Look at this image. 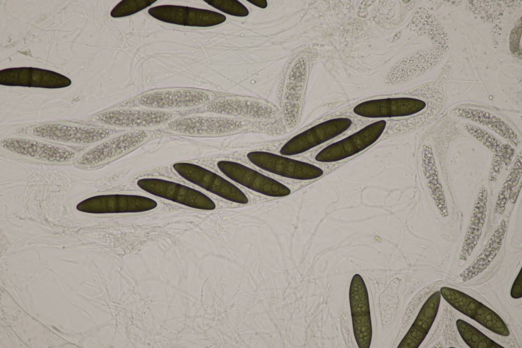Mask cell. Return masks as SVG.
I'll return each mask as SVG.
<instances>
[{
	"label": "cell",
	"mask_w": 522,
	"mask_h": 348,
	"mask_svg": "<svg viewBox=\"0 0 522 348\" xmlns=\"http://www.w3.org/2000/svg\"><path fill=\"white\" fill-rule=\"evenodd\" d=\"M4 149L15 155L51 163H67L76 159L74 151L39 140L13 137L1 140Z\"/></svg>",
	"instance_id": "obj_9"
},
{
	"label": "cell",
	"mask_w": 522,
	"mask_h": 348,
	"mask_svg": "<svg viewBox=\"0 0 522 348\" xmlns=\"http://www.w3.org/2000/svg\"><path fill=\"white\" fill-rule=\"evenodd\" d=\"M456 324L460 335L469 347L471 348L503 347L466 321L458 319Z\"/></svg>",
	"instance_id": "obj_22"
},
{
	"label": "cell",
	"mask_w": 522,
	"mask_h": 348,
	"mask_svg": "<svg viewBox=\"0 0 522 348\" xmlns=\"http://www.w3.org/2000/svg\"><path fill=\"white\" fill-rule=\"evenodd\" d=\"M157 206L155 201L146 196L116 194L89 197L79 203L76 209L95 214L136 213L151 210Z\"/></svg>",
	"instance_id": "obj_8"
},
{
	"label": "cell",
	"mask_w": 522,
	"mask_h": 348,
	"mask_svg": "<svg viewBox=\"0 0 522 348\" xmlns=\"http://www.w3.org/2000/svg\"><path fill=\"white\" fill-rule=\"evenodd\" d=\"M352 315L369 313L370 309L368 303L356 304L351 306Z\"/></svg>",
	"instance_id": "obj_31"
},
{
	"label": "cell",
	"mask_w": 522,
	"mask_h": 348,
	"mask_svg": "<svg viewBox=\"0 0 522 348\" xmlns=\"http://www.w3.org/2000/svg\"><path fill=\"white\" fill-rule=\"evenodd\" d=\"M70 79L55 71L33 67L10 68L0 70V84L43 88L70 86Z\"/></svg>",
	"instance_id": "obj_12"
},
{
	"label": "cell",
	"mask_w": 522,
	"mask_h": 348,
	"mask_svg": "<svg viewBox=\"0 0 522 348\" xmlns=\"http://www.w3.org/2000/svg\"><path fill=\"white\" fill-rule=\"evenodd\" d=\"M137 184L145 191L186 206L203 210H214L216 205L201 192L184 185L157 178H142Z\"/></svg>",
	"instance_id": "obj_6"
},
{
	"label": "cell",
	"mask_w": 522,
	"mask_h": 348,
	"mask_svg": "<svg viewBox=\"0 0 522 348\" xmlns=\"http://www.w3.org/2000/svg\"><path fill=\"white\" fill-rule=\"evenodd\" d=\"M386 127L385 120L371 123L352 134L326 146L316 154L315 159L320 162L332 163L352 157L376 142Z\"/></svg>",
	"instance_id": "obj_1"
},
{
	"label": "cell",
	"mask_w": 522,
	"mask_h": 348,
	"mask_svg": "<svg viewBox=\"0 0 522 348\" xmlns=\"http://www.w3.org/2000/svg\"><path fill=\"white\" fill-rule=\"evenodd\" d=\"M173 168L185 180L222 198L241 204L249 202L246 195L236 185L206 168L187 162L175 163Z\"/></svg>",
	"instance_id": "obj_3"
},
{
	"label": "cell",
	"mask_w": 522,
	"mask_h": 348,
	"mask_svg": "<svg viewBox=\"0 0 522 348\" xmlns=\"http://www.w3.org/2000/svg\"><path fill=\"white\" fill-rule=\"evenodd\" d=\"M247 159L257 167L294 180H311L321 177L324 170L312 164L275 153L261 151L248 152Z\"/></svg>",
	"instance_id": "obj_4"
},
{
	"label": "cell",
	"mask_w": 522,
	"mask_h": 348,
	"mask_svg": "<svg viewBox=\"0 0 522 348\" xmlns=\"http://www.w3.org/2000/svg\"><path fill=\"white\" fill-rule=\"evenodd\" d=\"M439 291L441 295L451 306L463 314L472 298L462 291L450 287H442Z\"/></svg>",
	"instance_id": "obj_26"
},
{
	"label": "cell",
	"mask_w": 522,
	"mask_h": 348,
	"mask_svg": "<svg viewBox=\"0 0 522 348\" xmlns=\"http://www.w3.org/2000/svg\"><path fill=\"white\" fill-rule=\"evenodd\" d=\"M212 98L210 94L199 90L182 89L148 92L137 98L144 107L158 109L187 108L196 107Z\"/></svg>",
	"instance_id": "obj_14"
},
{
	"label": "cell",
	"mask_w": 522,
	"mask_h": 348,
	"mask_svg": "<svg viewBox=\"0 0 522 348\" xmlns=\"http://www.w3.org/2000/svg\"><path fill=\"white\" fill-rule=\"evenodd\" d=\"M219 170L234 182L255 192L271 197L289 195L291 189L281 182L240 163L220 160Z\"/></svg>",
	"instance_id": "obj_7"
},
{
	"label": "cell",
	"mask_w": 522,
	"mask_h": 348,
	"mask_svg": "<svg viewBox=\"0 0 522 348\" xmlns=\"http://www.w3.org/2000/svg\"><path fill=\"white\" fill-rule=\"evenodd\" d=\"M521 155L520 153L498 193L494 206L495 213L502 214L505 211L508 201L521 179Z\"/></svg>",
	"instance_id": "obj_21"
},
{
	"label": "cell",
	"mask_w": 522,
	"mask_h": 348,
	"mask_svg": "<svg viewBox=\"0 0 522 348\" xmlns=\"http://www.w3.org/2000/svg\"><path fill=\"white\" fill-rule=\"evenodd\" d=\"M354 335L359 347H369L370 345L372 329L371 325H353Z\"/></svg>",
	"instance_id": "obj_29"
},
{
	"label": "cell",
	"mask_w": 522,
	"mask_h": 348,
	"mask_svg": "<svg viewBox=\"0 0 522 348\" xmlns=\"http://www.w3.org/2000/svg\"><path fill=\"white\" fill-rule=\"evenodd\" d=\"M156 0H126L119 3L111 11L110 15L114 18L129 16L151 6Z\"/></svg>",
	"instance_id": "obj_25"
},
{
	"label": "cell",
	"mask_w": 522,
	"mask_h": 348,
	"mask_svg": "<svg viewBox=\"0 0 522 348\" xmlns=\"http://www.w3.org/2000/svg\"><path fill=\"white\" fill-rule=\"evenodd\" d=\"M173 117L170 112L160 110L118 109L98 114V122L120 128H147L161 125Z\"/></svg>",
	"instance_id": "obj_15"
},
{
	"label": "cell",
	"mask_w": 522,
	"mask_h": 348,
	"mask_svg": "<svg viewBox=\"0 0 522 348\" xmlns=\"http://www.w3.org/2000/svg\"><path fill=\"white\" fill-rule=\"evenodd\" d=\"M522 278L520 271L511 287L510 295L513 299H519L522 296Z\"/></svg>",
	"instance_id": "obj_30"
},
{
	"label": "cell",
	"mask_w": 522,
	"mask_h": 348,
	"mask_svg": "<svg viewBox=\"0 0 522 348\" xmlns=\"http://www.w3.org/2000/svg\"><path fill=\"white\" fill-rule=\"evenodd\" d=\"M462 129L471 135L474 139L498 154H503L508 151L506 145L503 143L495 136L491 134L484 128L470 123H463Z\"/></svg>",
	"instance_id": "obj_24"
},
{
	"label": "cell",
	"mask_w": 522,
	"mask_h": 348,
	"mask_svg": "<svg viewBox=\"0 0 522 348\" xmlns=\"http://www.w3.org/2000/svg\"><path fill=\"white\" fill-rule=\"evenodd\" d=\"M353 325H360L371 322L370 313L355 315L352 317Z\"/></svg>",
	"instance_id": "obj_32"
},
{
	"label": "cell",
	"mask_w": 522,
	"mask_h": 348,
	"mask_svg": "<svg viewBox=\"0 0 522 348\" xmlns=\"http://www.w3.org/2000/svg\"><path fill=\"white\" fill-rule=\"evenodd\" d=\"M204 2L215 8L230 15L245 17L249 13L248 9L238 1L211 0Z\"/></svg>",
	"instance_id": "obj_27"
},
{
	"label": "cell",
	"mask_w": 522,
	"mask_h": 348,
	"mask_svg": "<svg viewBox=\"0 0 522 348\" xmlns=\"http://www.w3.org/2000/svg\"><path fill=\"white\" fill-rule=\"evenodd\" d=\"M248 2L260 8H266L268 3L266 0H248Z\"/></svg>",
	"instance_id": "obj_33"
},
{
	"label": "cell",
	"mask_w": 522,
	"mask_h": 348,
	"mask_svg": "<svg viewBox=\"0 0 522 348\" xmlns=\"http://www.w3.org/2000/svg\"><path fill=\"white\" fill-rule=\"evenodd\" d=\"M149 131L139 130L126 132L96 145L84 153L77 161L82 166L99 164L141 143L149 136Z\"/></svg>",
	"instance_id": "obj_13"
},
{
	"label": "cell",
	"mask_w": 522,
	"mask_h": 348,
	"mask_svg": "<svg viewBox=\"0 0 522 348\" xmlns=\"http://www.w3.org/2000/svg\"><path fill=\"white\" fill-rule=\"evenodd\" d=\"M440 291L431 294L422 307L406 336L411 338L419 347L428 334L436 317L440 302Z\"/></svg>",
	"instance_id": "obj_20"
},
{
	"label": "cell",
	"mask_w": 522,
	"mask_h": 348,
	"mask_svg": "<svg viewBox=\"0 0 522 348\" xmlns=\"http://www.w3.org/2000/svg\"><path fill=\"white\" fill-rule=\"evenodd\" d=\"M487 202V190L483 185L479 189L474 206L459 254L460 260L466 261L479 241L485 222Z\"/></svg>",
	"instance_id": "obj_16"
},
{
	"label": "cell",
	"mask_w": 522,
	"mask_h": 348,
	"mask_svg": "<svg viewBox=\"0 0 522 348\" xmlns=\"http://www.w3.org/2000/svg\"><path fill=\"white\" fill-rule=\"evenodd\" d=\"M352 125V119L345 117L324 121L290 138L281 146L279 153L285 156L303 153L342 134Z\"/></svg>",
	"instance_id": "obj_2"
},
{
	"label": "cell",
	"mask_w": 522,
	"mask_h": 348,
	"mask_svg": "<svg viewBox=\"0 0 522 348\" xmlns=\"http://www.w3.org/2000/svg\"><path fill=\"white\" fill-rule=\"evenodd\" d=\"M166 127L171 131L184 134L214 135L226 132V120L211 116H189L173 119Z\"/></svg>",
	"instance_id": "obj_17"
},
{
	"label": "cell",
	"mask_w": 522,
	"mask_h": 348,
	"mask_svg": "<svg viewBox=\"0 0 522 348\" xmlns=\"http://www.w3.org/2000/svg\"><path fill=\"white\" fill-rule=\"evenodd\" d=\"M423 173L429 192L442 217L449 215L445 191L439 178L431 146L423 145L422 153Z\"/></svg>",
	"instance_id": "obj_19"
},
{
	"label": "cell",
	"mask_w": 522,
	"mask_h": 348,
	"mask_svg": "<svg viewBox=\"0 0 522 348\" xmlns=\"http://www.w3.org/2000/svg\"><path fill=\"white\" fill-rule=\"evenodd\" d=\"M30 134L38 138L73 145L98 143L113 135L115 131L61 123H47L33 127Z\"/></svg>",
	"instance_id": "obj_5"
},
{
	"label": "cell",
	"mask_w": 522,
	"mask_h": 348,
	"mask_svg": "<svg viewBox=\"0 0 522 348\" xmlns=\"http://www.w3.org/2000/svg\"><path fill=\"white\" fill-rule=\"evenodd\" d=\"M507 221L505 219L500 221L481 253L460 274L459 277L463 282H466L478 276L492 261L502 244L507 230Z\"/></svg>",
	"instance_id": "obj_18"
},
{
	"label": "cell",
	"mask_w": 522,
	"mask_h": 348,
	"mask_svg": "<svg viewBox=\"0 0 522 348\" xmlns=\"http://www.w3.org/2000/svg\"><path fill=\"white\" fill-rule=\"evenodd\" d=\"M471 318L497 334L503 336L510 335L508 328L502 318L481 302H479Z\"/></svg>",
	"instance_id": "obj_23"
},
{
	"label": "cell",
	"mask_w": 522,
	"mask_h": 348,
	"mask_svg": "<svg viewBox=\"0 0 522 348\" xmlns=\"http://www.w3.org/2000/svg\"><path fill=\"white\" fill-rule=\"evenodd\" d=\"M148 13L160 21L188 27H212L224 22L226 19L224 15L215 11L171 5L150 8Z\"/></svg>",
	"instance_id": "obj_10"
},
{
	"label": "cell",
	"mask_w": 522,
	"mask_h": 348,
	"mask_svg": "<svg viewBox=\"0 0 522 348\" xmlns=\"http://www.w3.org/2000/svg\"><path fill=\"white\" fill-rule=\"evenodd\" d=\"M349 295L351 303H360L368 300L365 284L359 275H355L352 280Z\"/></svg>",
	"instance_id": "obj_28"
},
{
	"label": "cell",
	"mask_w": 522,
	"mask_h": 348,
	"mask_svg": "<svg viewBox=\"0 0 522 348\" xmlns=\"http://www.w3.org/2000/svg\"><path fill=\"white\" fill-rule=\"evenodd\" d=\"M426 103L409 97L375 99L361 102L354 107L357 115L369 118H392L412 115L424 110Z\"/></svg>",
	"instance_id": "obj_11"
}]
</instances>
